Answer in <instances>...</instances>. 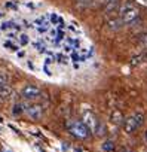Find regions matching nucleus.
Listing matches in <instances>:
<instances>
[{"label": "nucleus", "instance_id": "f257e3e1", "mask_svg": "<svg viewBox=\"0 0 147 152\" xmlns=\"http://www.w3.org/2000/svg\"><path fill=\"white\" fill-rule=\"evenodd\" d=\"M119 17L122 18L123 24L132 26L135 23V20H138V9L134 3L131 2H125L120 8H119Z\"/></svg>", "mask_w": 147, "mask_h": 152}, {"label": "nucleus", "instance_id": "f03ea898", "mask_svg": "<svg viewBox=\"0 0 147 152\" xmlns=\"http://www.w3.org/2000/svg\"><path fill=\"white\" fill-rule=\"evenodd\" d=\"M67 128H68V131L75 136V137L82 139V140H85V139H88V137L91 136V130L86 127V124H85L83 121H73V122H68V124H67Z\"/></svg>", "mask_w": 147, "mask_h": 152}, {"label": "nucleus", "instance_id": "7ed1b4c3", "mask_svg": "<svg viewBox=\"0 0 147 152\" xmlns=\"http://www.w3.org/2000/svg\"><path fill=\"white\" fill-rule=\"evenodd\" d=\"M143 124H144V115L138 112V113H134V115L128 116V118L123 121V128H125V131H126L128 134H131V133H134L135 130H138Z\"/></svg>", "mask_w": 147, "mask_h": 152}, {"label": "nucleus", "instance_id": "20e7f679", "mask_svg": "<svg viewBox=\"0 0 147 152\" xmlns=\"http://www.w3.org/2000/svg\"><path fill=\"white\" fill-rule=\"evenodd\" d=\"M40 94H42V91L36 85H25L21 91V97L25 100H36Z\"/></svg>", "mask_w": 147, "mask_h": 152}, {"label": "nucleus", "instance_id": "39448f33", "mask_svg": "<svg viewBox=\"0 0 147 152\" xmlns=\"http://www.w3.org/2000/svg\"><path fill=\"white\" fill-rule=\"evenodd\" d=\"M22 112H25L31 119H40L43 116V109L39 104H24Z\"/></svg>", "mask_w": 147, "mask_h": 152}, {"label": "nucleus", "instance_id": "423d86ee", "mask_svg": "<svg viewBox=\"0 0 147 152\" xmlns=\"http://www.w3.org/2000/svg\"><path fill=\"white\" fill-rule=\"evenodd\" d=\"M83 122H85V124H86V127L91 130V133H97L98 125H100V121L95 118V115H94V113L86 112V113L83 115Z\"/></svg>", "mask_w": 147, "mask_h": 152}, {"label": "nucleus", "instance_id": "0eeeda50", "mask_svg": "<svg viewBox=\"0 0 147 152\" xmlns=\"http://www.w3.org/2000/svg\"><path fill=\"white\" fill-rule=\"evenodd\" d=\"M122 26H123V21H122L120 17H116V18H110L109 20V27L113 28V30H119V28H122Z\"/></svg>", "mask_w": 147, "mask_h": 152}, {"label": "nucleus", "instance_id": "6e6552de", "mask_svg": "<svg viewBox=\"0 0 147 152\" xmlns=\"http://www.w3.org/2000/svg\"><path fill=\"white\" fill-rule=\"evenodd\" d=\"M110 119H112V122L116 124V125H120V124H123V121H125V118H123V115H122L120 110H114V112L112 113Z\"/></svg>", "mask_w": 147, "mask_h": 152}, {"label": "nucleus", "instance_id": "1a4fd4ad", "mask_svg": "<svg viewBox=\"0 0 147 152\" xmlns=\"http://www.w3.org/2000/svg\"><path fill=\"white\" fill-rule=\"evenodd\" d=\"M117 6H119V0H113V2L107 3V5H106V14L110 15L112 12H114V11L117 9Z\"/></svg>", "mask_w": 147, "mask_h": 152}, {"label": "nucleus", "instance_id": "9d476101", "mask_svg": "<svg viewBox=\"0 0 147 152\" xmlns=\"http://www.w3.org/2000/svg\"><path fill=\"white\" fill-rule=\"evenodd\" d=\"M114 142L113 140H106L104 143H103V151H106V152H113L114 151Z\"/></svg>", "mask_w": 147, "mask_h": 152}, {"label": "nucleus", "instance_id": "9b49d317", "mask_svg": "<svg viewBox=\"0 0 147 152\" xmlns=\"http://www.w3.org/2000/svg\"><path fill=\"white\" fill-rule=\"evenodd\" d=\"M9 96H11V88L8 85H2V87H0V97L8 99Z\"/></svg>", "mask_w": 147, "mask_h": 152}, {"label": "nucleus", "instance_id": "f8f14e48", "mask_svg": "<svg viewBox=\"0 0 147 152\" xmlns=\"http://www.w3.org/2000/svg\"><path fill=\"white\" fill-rule=\"evenodd\" d=\"M76 2H77V5L80 8H86V6H89L92 3V0H76Z\"/></svg>", "mask_w": 147, "mask_h": 152}, {"label": "nucleus", "instance_id": "ddd939ff", "mask_svg": "<svg viewBox=\"0 0 147 152\" xmlns=\"http://www.w3.org/2000/svg\"><path fill=\"white\" fill-rule=\"evenodd\" d=\"M8 84H9L8 76L3 75V73H0V87H2V85H8Z\"/></svg>", "mask_w": 147, "mask_h": 152}, {"label": "nucleus", "instance_id": "4468645a", "mask_svg": "<svg viewBox=\"0 0 147 152\" xmlns=\"http://www.w3.org/2000/svg\"><path fill=\"white\" fill-rule=\"evenodd\" d=\"M5 46H6L8 49H11V51H18V45H15V43H12V42H6Z\"/></svg>", "mask_w": 147, "mask_h": 152}, {"label": "nucleus", "instance_id": "2eb2a0df", "mask_svg": "<svg viewBox=\"0 0 147 152\" xmlns=\"http://www.w3.org/2000/svg\"><path fill=\"white\" fill-rule=\"evenodd\" d=\"M18 39H20V43H21V45H27V43H28V37H27L25 34H20Z\"/></svg>", "mask_w": 147, "mask_h": 152}, {"label": "nucleus", "instance_id": "dca6fc26", "mask_svg": "<svg viewBox=\"0 0 147 152\" xmlns=\"http://www.w3.org/2000/svg\"><path fill=\"white\" fill-rule=\"evenodd\" d=\"M6 6H8V8H12V9H17V5H15V3H8Z\"/></svg>", "mask_w": 147, "mask_h": 152}, {"label": "nucleus", "instance_id": "f3484780", "mask_svg": "<svg viewBox=\"0 0 147 152\" xmlns=\"http://www.w3.org/2000/svg\"><path fill=\"white\" fill-rule=\"evenodd\" d=\"M110 2H113V0H100V3H103V5H107Z\"/></svg>", "mask_w": 147, "mask_h": 152}, {"label": "nucleus", "instance_id": "a211bd4d", "mask_svg": "<svg viewBox=\"0 0 147 152\" xmlns=\"http://www.w3.org/2000/svg\"><path fill=\"white\" fill-rule=\"evenodd\" d=\"M144 139H146V142H147V131L144 133Z\"/></svg>", "mask_w": 147, "mask_h": 152}]
</instances>
